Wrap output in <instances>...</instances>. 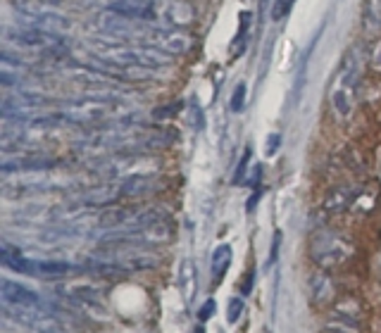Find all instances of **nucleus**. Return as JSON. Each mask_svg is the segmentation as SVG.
<instances>
[{
  "label": "nucleus",
  "mask_w": 381,
  "mask_h": 333,
  "mask_svg": "<svg viewBox=\"0 0 381 333\" xmlns=\"http://www.w3.org/2000/svg\"><path fill=\"white\" fill-rule=\"evenodd\" d=\"M110 12L133 22H150L165 26L167 0H110Z\"/></svg>",
  "instance_id": "423d86ee"
},
{
  "label": "nucleus",
  "mask_w": 381,
  "mask_h": 333,
  "mask_svg": "<svg viewBox=\"0 0 381 333\" xmlns=\"http://www.w3.org/2000/svg\"><path fill=\"white\" fill-rule=\"evenodd\" d=\"M215 307H217V305H215V300H207V302L203 305V307H200L198 319H200V321H207L212 314H215Z\"/></svg>",
  "instance_id": "6ab92c4d"
},
{
  "label": "nucleus",
  "mask_w": 381,
  "mask_h": 333,
  "mask_svg": "<svg viewBox=\"0 0 381 333\" xmlns=\"http://www.w3.org/2000/svg\"><path fill=\"white\" fill-rule=\"evenodd\" d=\"M229 264H232V246H220L210 257L212 276H215V279H222L224 271L229 269Z\"/></svg>",
  "instance_id": "f8f14e48"
},
{
  "label": "nucleus",
  "mask_w": 381,
  "mask_h": 333,
  "mask_svg": "<svg viewBox=\"0 0 381 333\" xmlns=\"http://www.w3.org/2000/svg\"><path fill=\"white\" fill-rule=\"evenodd\" d=\"M13 8L19 15H24L26 19H31L33 26H41L48 31L70 29V17L48 0H13Z\"/></svg>",
  "instance_id": "39448f33"
},
{
  "label": "nucleus",
  "mask_w": 381,
  "mask_h": 333,
  "mask_svg": "<svg viewBox=\"0 0 381 333\" xmlns=\"http://www.w3.org/2000/svg\"><path fill=\"white\" fill-rule=\"evenodd\" d=\"M362 196V188L360 186H350V183H341V186L332 188V191L324 196L322 210L327 214H343L350 212L355 207L357 198Z\"/></svg>",
  "instance_id": "1a4fd4ad"
},
{
  "label": "nucleus",
  "mask_w": 381,
  "mask_h": 333,
  "mask_svg": "<svg viewBox=\"0 0 381 333\" xmlns=\"http://www.w3.org/2000/svg\"><path fill=\"white\" fill-rule=\"evenodd\" d=\"M336 296H339V288L332 279L327 269H319L312 271L310 276V300L317 309H324V307H332L336 302Z\"/></svg>",
  "instance_id": "9d476101"
},
{
  "label": "nucleus",
  "mask_w": 381,
  "mask_h": 333,
  "mask_svg": "<svg viewBox=\"0 0 381 333\" xmlns=\"http://www.w3.org/2000/svg\"><path fill=\"white\" fill-rule=\"evenodd\" d=\"M241 314H243V300L232 298V300H229V309H227V321H229V324H236Z\"/></svg>",
  "instance_id": "4468645a"
},
{
  "label": "nucleus",
  "mask_w": 381,
  "mask_h": 333,
  "mask_svg": "<svg viewBox=\"0 0 381 333\" xmlns=\"http://www.w3.org/2000/svg\"><path fill=\"white\" fill-rule=\"evenodd\" d=\"M279 141H282V138H279V133H272V136H270V143H265V153H267V155H274V153H277Z\"/></svg>",
  "instance_id": "aec40b11"
},
{
  "label": "nucleus",
  "mask_w": 381,
  "mask_h": 333,
  "mask_svg": "<svg viewBox=\"0 0 381 333\" xmlns=\"http://www.w3.org/2000/svg\"><path fill=\"white\" fill-rule=\"evenodd\" d=\"M250 155H253V153H250V148H248V150H245V153H243V160H241V164H238V169H236V176H234V183H241V181L245 179V164L250 162Z\"/></svg>",
  "instance_id": "f3484780"
},
{
  "label": "nucleus",
  "mask_w": 381,
  "mask_h": 333,
  "mask_svg": "<svg viewBox=\"0 0 381 333\" xmlns=\"http://www.w3.org/2000/svg\"><path fill=\"white\" fill-rule=\"evenodd\" d=\"M355 243L346 233L329 229V226H319L307 238V257L319 269H341V266L350 264L355 259Z\"/></svg>",
  "instance_id": "f257e3e1"
},
{
  "label": "nucleus",
  "mask_w": 381,
  "mask_h": 333,
  "mask_svg": "<svg viewBox=\"0 0 381 333\" xmlns=\"http://www.w3.org/2000/svg\"><path fill=\"white\" fill-rule=\"evenodd\" d=\"M195 333H205V331H203V326H198V329H195Z\"/></svg>",
  "instance_id": "412c9836"
},
{
  "label": "nucleus",
  "mask_w": 381,
  "mask_h": 333,
  "mask_svg": "<svg viewBox=\"0 0 381 333\" xmlns=\"http://www.w3.org/2000/svg\"><path fill=\"white\" fill-rule=\"evenodd\" d=\"M5 41L10 46H15L17 50H31V53H38L43 58L50 60H65L70 55L65 41L58 36L55 31L41 29V26H8L5 29Z\"/></svg>",
  "instance_id": "7ed1b4c3"
},
{
  "label": "nucleus",
  "mask_w": 381,
  "mask_h": 333,
  "mask_svg": "<svg viewBox=\"0 0 381 333\" xmlns=\"http://www.w3.org/2000/svg\"><path fill=\"white\" fill-rule=\"evenodd\" d=\"M122 198H145L155 196V193L165 191V179L153 171H141V174H131L120 183Z\"/></svg>",
  "instance_id": "6e6552de"
},
{
  "label": "nucleus",
  "mask_w": 381,
  "mask_h": 333,
  "mask_svg": "<svg viewBox=\"0 0 381 333\" xmlns=\"http://www.w3.org/2000/svg\"><path fill=\"white\" fill-rule=\"evenodd\" d=\"M360 79H357V67L348 58V67L343 69V74L339 76L334 91H332V108L341 119H348L355 110V103L360 98Z\"/></svg>",
  "instance_id": "0eeeda50"
},
{
  "label": "nucleus",
  "mask_w": 381,
  "mask_h": 333,
  "mask_svg": "<svg viewBox=\"0 0 381 333\" xmlns=\"http://www.w3.org/2000/svg\"><path fill=\"white\" fill-rule=\"evenodd\" d=\"M369 65H372L374 71H379V74H381V38H379L377 43H374L372 53H369Z\"/></svg>",
  "instance_id": "dca6fc26"
},
{
  "label": "nucleus",
  "mask_w": 381,
  "mask_h": 333,
  "mask_svg": "<svg viewBox=\"0 0 381 333\" xmlns=\"http://www.w3.org/2000/svg\"><path fill=\"white\" fill-rule=\"evenodd\" d=\"M58 110L70 119V124H103V121H117L120 117H127L131 108L110 93H98L88 98H70L60 103Z\"/></svg>",
  "instance_id": "f03ea898"
},
{
  "label": "nucleus",
  "mask_w": 381,
  "mask_h": 333,
  "mask_svg": "<svg viewBox=\"0 0 381 333\" xmlns=\"http://www.w3.org/2000/svg\"><path fill=\"white\" fill-rule=\"evenodd\" d=\"M179 110H181V103H175V105H165V108H158V110H153V117H155V119H170V117L179 114Z\"/></svg>",
  "instance_id": "2eb2a0df"
},
{
  "label": "nucleus",
  "mask_w": 381,
  "mask_h": 333,
  "mask_svg": "<svg viewBox=\"0 0 381 333\" xmlns=\"http://www.w3.org/2000/svg\"><path fill=\"white\" fill-rule=\"evenodd\" d=\"M322 333H365V324L329 312V319L327 324L322 326Z\"/></svg>",
  "instance_id": "9b49d317"
},
{
  "label": "nucleus",
  "mask_w": 381,
  "mask_h": 333,
  "mask_svg": "<svg viewBox=\"0 0 381 333\" xmlns=\"http://www.w3.org/2000/svg\"><path fill=\"white\" fill-rule=\"evenodd\" d=\"M3 264L13 271L26 276H36V279H63V276L74 271V264L63 262V259H29L22 255L19 248H13L10 243H3Z\"/></svg>",
  "instance_id": "20e7f679"
},
{
  "label": "nucleus",
  "mask_w": 381,
  "mask_h": 333,
  "mask_svg": "<svg viewBox=\"0 0 381 333\" xmlns=\"http://www.w3.org/2000/svg\"><path fill=\"white\" fill-rule=\"evenodd\" d=\"M243 93H245V86H243V83H238L236 91H234V100H232V110H234V112H241V108H243Z\"/></svg>",
  "instance_id": "a211bd4d"
},
{
  "label": "nucleus",
  "mask_w": 381,
  "mask_h": 333,
  "mask_svg": "<svg viewBox=\"0 0 381 333\" xmlns=\"http://www.w3.org/2000/svg\"><path fill=\"white\" fill-rule=\"evenodd\" d=\"M360 98L367 105H381V79L369 76L360 83Z\"/></svg>",
  "instance_id": "ddd939ff"
}]
</instances>
